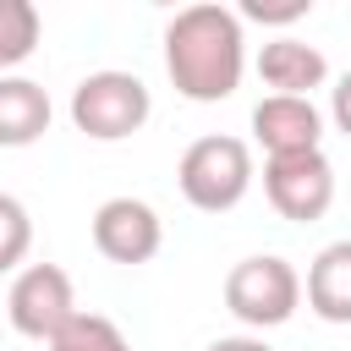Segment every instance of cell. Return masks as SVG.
<instances>
[{
	"instance_id": "obj_3",
	"label": "cell",
	"mask_w": 351,
	"mask_h": 351,
	"mask_svg": "<svg viewBox=\"0 0 351 351\" xmlns=\"http://www.w3.org/2000/svg\"><path fill=\"white\" fill-rule=\"evenodd\" d=\"M154 115V93L137 71H88L71 88V126L93 143H121L132 132H143Z\"/></svg>"
},
{
	"instance_id": "obj_9",
	"label": "cell",
	"mask_w": 351,
	"mask_h": 351,
	"mask_svg": "<svg viewBox=\"0 0 351 351\" xmlns=\"http://www.w3.org/2000/svg\"><path fill=\"white\" fill-rule=\"evenodd\" d=\"M258 77L263 88L285 93V99H313V88L329 82V60L318 44H302V38H269L258 49Z\"/></svg>"
},
{
	"instance_id": "obj_15",
	"label": "cell",
	"mask_w": 351,
	"mask_h": 351,
	"mask_svg": "<svg viewBox=\"0 0 351 351\" xmlns=\"http://www.w3.org/2000/svg\"><path fill=\"white\" fill-rule=\"evenodd\" d=\"M313 11V0H285V5H263V0H247L236 16H252V22H274V27H285V22H302Z\"/></svg>"
},
{
	"instance_id": "obj_4",
	"label": "cell",
	"mask_w": 351,
	"mask_h": 351,
	"mask_svg": "<svg viewBox=\"0 0 351 351\" xmlns=\"http://www.w3.org/2000/svg\"><path fill=\"white\" fill-rule=\"evenodd\" d=\"M225 307L247 329H280L302 307V274L280 252H252L225 274Z\"/></svg>"
},
{
	"instance_id": "obj_6",
	"label": "cell",
	"mask_w": 351,
	"mask_h": 351,
	"mask_svg": "<svg viewBox=\"0 0 351 351\" xmlns=\"http://www.w3.org/2000/svg\"><path fill=\"white\" fill-rule=\"evenodd\" d=\"M263 197L274 203L280 219H296V225H313L335 208V165L324 148H307V154H280V159H263Z\"/></svg>"
},
{
	"instance_id": "obj_1",
	"label": "cell",
	"mask_w": 351,
	"mask_h": 351,
	"mask_svg": "<svg viewBox=\"0 0 351 351\" xmlns=\"http://www.w3.org/2000/svg\"><path fill=\"white\" fill-rule=\"evenodd\" d=\"M165 71L181 99L192 104H219L241 88L247 71V33L230 5H181L165 22Z\"/></svg>"
},
{
	"instance_id": "obj_10",
	"label": "cell",
	"mask_w": 351,
	"mask_h": 351,
	"mask_svg": "<svg viewBox=\"0 0 351 351\" xmlns=\"http://www.w3.org/2000/svg\"><path fill=\"white\" fill-rule=\"evenodd\" d=\"M49 115H55V104H49L44 82L16 77V71L0 77V148H27V143H38V137L49 132Z\"/></svg>"
},
{
	"instance_id": "obj_16",
	"label": "cell",
	"mask_w": 351,
	"mask_h": 351,
	"mask_svg": "<svg viewBox=\"0 0 351 351\" xmlns=\"http://www.w3.org/2000/svg\"><path fill=\"white\" fill-rule=\"evenodd\" d=\"M329 121L351 137V71H340V82L329 88Z\"/></svg>"
},
{
	"instance_id": "obj_14",
	"label": "cell",
	"mask_w": 351,
	"mask_h": 351,
	"mask_svg": "<svg viewBox=\"0 0 351 351\" xmlns=\"http://www.w3.org/2000/svg\"><path fill=\"white\" fill-rule=\"evenodd\" d=\"M27 252H33V214L22 197L0 192V274H16Z\"/></svg>"
},
{
	"instance_id": "obj_13",
	"label": "cell",
	"mask_w": 351,
	"mask_h": 351,
	"mask_svg": "<svg viewBox=\"0 0 351 351\" xmlns=\"http://www.w3.org/2000/svg\"><path fill=\"white\" fill-rule=\"evenodd\" d=\"M49 351H132V340L121 335L115 318H104V313H77V318L49 340Z\"/></svg>"
},
{
	"instance_id": "obj_5",
	"label": "cell",
	"mask_w": 351,
	"mask_h": 351,
	"mask_svg": "<svg viewBox=\"0 0 351 351\" xmlns=\"http://www.w3.org/2000/svg\"><path fill=\"white\" fill-rule=\"evenodd\" d=\"M77 313H82L77 307V285H71V274L60 263H27V269H16L11 291H5V318H11L16 335L49 346Z\"/></svg>"
},
{
	"instance_id": "obj_12",
	"label": "cell",
	"mask_w": 351,
	"mask_h": 351,
	"mask_svg": "<svg viewBox=\"0 0 351 351\" xmlns=\"http://www.w3.org/2000/svg\"><path fill=\"white\" fill-rule=\"evenodd\" d=\"M38 33H44V22H38L33 0H0V77L38 49Z\"/></svg>"
},
{
	"instance_id": "obj_7",
	"label": "cell",
	"mask_w": 351,
	"mask_h": 351,
	"mask_svg": "<svg viewBox=\"0 0 351 351\" xmlns=\"http://www.w3.org/2000/svg\"><path fill=\"white\" fill-rule=\"evenodd\" d=\"M93 247L110 263L137 269L165 247V225H159L154 203H143V197H104L93 208Z\"/></svg>"
},
{
	"instance_id": "obj_11",
	"label": "cell",
	"mask_w": 351,
	"mask_h": 351,
	"mask_svg": "<svg viewBox=\"0 0 351 351\" xmlns=\"http://www.w3.org/2000/svg\"><path fill=\"white\" fill-rule=\"evenodd\" d=\"M302 296H307V307H313L324 324H351V236H346V241H329V247L307 263Z\"/></svg>"
},
{
	"instance_id": "obj_8",
	"label": "cell",
	"mask_w": 351,
	"mask_h": 351,
	"mask_svg": "<svg viewBox=\"0 0 351 351\" xmlns=\"http://www.w3.org/2000/svg\"><path fill=\"white\" fill-rule=\"evenodd\" d=\"M252 137L269 159L280 154H307V148H324V110L313 99H285V93H269L252 104Z\"/></svg>"
},
{
	"instance_id": "obj_2",
	"label": "cell",
	"mask_w": 351,
	"mask_h": 351,
	"mask_svg": "<svg viewBox=\"0 0 351 351\" xmlns=\"http://www.w3.org/2000/svg\"><path fill=\"white\" fill-rule=\"evenodd\" d=\"M252 148L241 137L208 132L197 143H186L181 165H176V186L197 214H230L247 192H252Z\"/></svg>"
},
{
	"instance_id": "obj_17",
	"label": "cell",
	"mask_w": 351,
	"mask_h": 351,
	"mask_svg": "<svg viewBox=\"0 0 351 351\" xmlns=\"http://www.w3.org/2000/svg\"><path fill=\"white\" fill-rule=\"evenodd\" d=\"M208 351H274V346H269L263 335H219Z\"/></svg>"
}]
</instances>
